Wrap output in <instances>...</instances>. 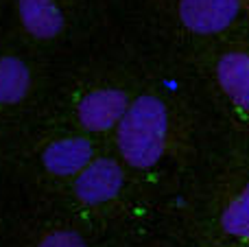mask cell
<instances>
[{
    "mask_svg": "<svg viewBox=\"0 0 249 247\" xmlns=\"http://www.w3.org/2000/svg\"><path fill=\"white\" fill-rule=\"evenodd\" d=\"M129 96L118 88H99L92 90L79 101L77 105V118L88 131H109L118 127L123 116L127 114Z\"/></svg>",
    "mask_w": 249,
    "mask_h": 247,
    "instance_id": "obj_3",
    "label": "cell"
},
{
    "mask_svg": "<svg viewBox=\"0 0 249 247\" xmlns=\"http://www.w3.org/2000/svg\"><path fill=\"white\" fill-rule=\"evenodd\" d=\"M168 112L158 96H138L116 127L118 151L133 169H151L166 151Z\"/></svg>",
    "mask_w": 249,
    "mask_h": 247,
    "instance_id": "obj_1",
    "label": "cell"
},
{
    "mask_svg": "<svg viewBox=\"0 0 249 247\" xmlns=\"http://www.w3.org/2000/svg\"><path fill=\"white\" fill-rule=\"evenodd\" d=\"M94 160V147L90 140L74 136V138H59L51 142L42 153V164L48 173L57 177H72L79 175Z\"/></svg>",
    "mask_w": 249,
    "mask_h": 247,
    "instance_id": "obj_5",
    "label": "cell"
},
{
    "mask_svg": "<svg viewBox=\"0 0 249 247\" xmlns=\"http://www.w3.org/2000/svg\"><path fill=\"white\" fill-rule=\"evenodd\" d=\"M179 20L197 35L225 31L241 11V0H179Z\"/></svg>",
    "mask_w": 249,
    "mask_h": 247,
    "instance_id": "obj_4",
    "label": "cell"
},
{
    "mask_svg": "<svg viewBox=\"0 0 249 247\" xmlns=\"http://www.w3.org/2000/svg\"><path fill=\"white\" fill-rule=\"evenodd\" d=\"M37 247H88L81 234L72 230H55L39 241Z\"/></svg>",
    "mask_w": 249,
    "mask_h": 247,
    "instance_id": "obj_10",
    "label": "cell"
},
{
    "mask_svg": "<svg viewBox=\"0 0 249 247\" xmlns=\"http://www.w3.org/2000/svg\"><path fill=\"white\" fill-rule=\"evenodd\" d=\"M124 173L112 158H94L74 179V195L86 206H101L118 197Z\"/></svg>",
    "mask_w": 249,
    "mask_h": 247,
    "instance_id": "obj_2",
    "label": "cell"
},
{
    "mask_svg": "<svg viewBox=\"0 0 249 247\" xmlns=\"http://www.w3.org/2000/svg\"><path fill=\"white\" fill-rule=\"evenodd\" d=\"M216 79L221 90L249 112V53H225L216 64Z\"/></svg>",
    "mask_w": 249,
    "mask_h": 247,
    "instance_id": "obj_7",
    "label": "cell"
},
{
    "mask_svg": "<svg viewBox=\"0 0 249 247\" xmlns=\"http://www.w3.org/2000/svg\"><path fill=\"white\" fill-rule=\"evenodd\" d=\"M31 90V70L20 57H0V105H16Z\"/></svg>",
    "mask_w": 249,
    "mask_h": 247,
    "instance_id": "obj_8",
    "label": "cell"
},
{
    "mask_svg": "<svg viewBox=\"0 0 249 247\" xmlns=\"http://www.w3.org/2000/svg\"><path fill=\"white\" fill-rule=\"evenodd\" d=\"M18 18L35 39H53L64 31L66 18L57 0H18Z\"/></svg>",
    "mask_w": 249,
    "mask_h": 247,
    "instance_id": "obj_6",
    "label": "cell"
},
{
    "mask_svg": "<svg viewBox=\"0 0 249 247\" xmlns=\"http://www.w3.org/2000/svg\"><path fill=\"white\" fill-rule=\"evenodd\" d=\"M221 226L234 239L249 241V184L225 206Z\"/></svg>",
    "mask_w": 249,
    "mask_h": 247,
    "instance_id": "obj_9",
    "label": "cell"
}]
</instances>
